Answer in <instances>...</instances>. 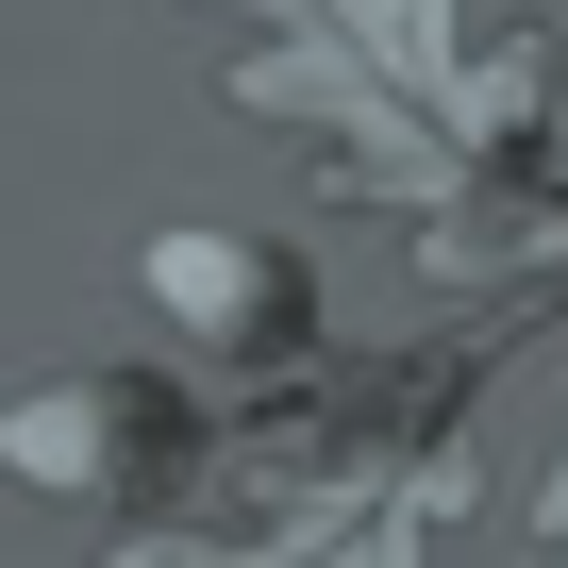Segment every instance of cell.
I'll list each match as a JSON object with an SVG mask.
<instances>
[{"mask_svg":"<svg viewBox=\"0 0 568 568\" xmlns=\"http://www.w3.org/2000/svg\"><path fill=\"white\" fill-rule=\"evenodd\" d=\"M151 302L201 318V335H284V318H302V284H284L251 234H168V251H151Z\"/></svg>","mask_w":568,"mask_h":568,"instance_id":"obj_1","label":"cell"}]
</instances>
